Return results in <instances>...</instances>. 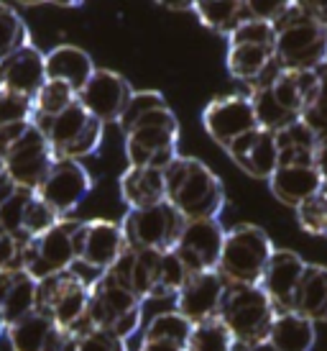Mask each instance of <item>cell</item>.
<instances>
[{
    "instance_id": "51",
    "label": "cell",
    "mask_w": 327,
    "mask_h": 351,
    "mask_svg": "<svg viewBox=\"0 0 327 351\" xmlns=\"http://www.w3.org/2000/svg\"><path fill=\"white\" fill-rule=\"evenodd\" d=\"M235 351H248V349H241V346H235Z\"/></svg>"
},
{
    "instance_id": "39",
    "label": "cell",
    "mask_w": 327,
    "mask_h": 351,
    "mask_svg": "<svg viewBox=\"0 0 327 351\" xmlns=\"http://www.w3.org/2000/svg\"><path fill=\"white\" fill-rule=\"evenodd\" d=\"M302 123L315 136H325L327 134V64L317 69V90L309 100L307 110L302 113Z\"/></svg>"
},
{
    "instance_id": "29",
    "label": "cell",
    "mask_w": 327,
    "mask_h": 351,
    "mask_svg": "<svg viewBox=\"0 0 327 351\" xmlns=\"http://www.w3.org/2000/svg\"><path fill=\"white\" fill-rule=\"evenodd\" d=\"M192 13L205 29L215 31L225 39L248 19L246 0H205V3L200 0L192 3Z\"/></svg>"
},
{
    "instance_id": "49",
    "label": "cell",
    "mask_w": 327,
    "mask_h": 351,
    "mask_svg": "<svg viewBox=\"0 0 327 351\" xmlns=\"http://www.w3.org/2000/svg\"><path fill=\"white\" fill-rule=\"evenodd\" d=\"M8 331V323H5V315H3V311H0V336Z\"/></svg>"
},
{
    "instance_id": "46",
    "label": "cell",
    "mask_w": 327,
    "mask_h": 351,
    "mask_svg": "<svg viewBox=\"0 0 327 351\" xmlns=\"http://www.w3.org/2000/svg\"><path fill=\"white\" fill-rule=\"evenodd\" d=\"M302 10L307 13L312 21H317L319 26L327 29V0H312V3H299Z\"/></svg>"
},
{
    "instance_id": "21",
    "label": "cell",
    "mask_w": 327,
    "mask_h": 351,
    "mask_svg": "<svg viewBox=\"0 0 327 351\" xmlns=\"http://www.w3.org/2000/svg\"><path fill=\"white\" fill-rule=\"evenodd\" d=\"M44 57L47 54H41V49H36L34 44H26L23 49L0 59V90H10L34 100L47 82Z\"/></svg>"
},
{
    "instance_id": "16",
    "label": "cell",
    "mask_w": 327,
    "mask_h": 351,
    "mask_svg": "<svg viewBox=\"0 0 327 351\" xmlns=\"http://www.w3.org/2000/svg\"><path fill=\"white\" fill-rule=\"evenodd\" d=\"M133 95L131 82L113 69H95L85 88L77 93V103L100 123H118L128 100Z\"/></svg>"
},
{
    "instance_id": "41",
    "label": "cell",
    "mask_w": 327,
    "mask_h": 351,
    "mask_svg": "<svg viewBox=\"0 0 327 351\" xmlns=\"http://www.w3.org/2000/svg\"><path fill=\"white\" fill-rule=\"evenodd\" d=\"M297 223L302 231L312 236H327V190L299 205Z\"/></svg>"
},
{
    "instance_id": "31",
    "label": "cell",
    "mask_w": 327,
    "mask_h": 351,
    "mask_svg": "<svg viewBox=\"0 0 327 351\" xmlns=\"http://www.w3.org/2000/svg\"><path fill=\"white\" fill-rule=\"evenodd\" d=\"M36 293H39V282L31 274L23 272V269H18L16 277H13L8 295H5V300L0 305L8 326L31 315V313H36Z\"/></svg>"
},
{
    "instance_id": "5",
    "label": "cell",
    "mask_w": 327,
    "mask_h": 351,
    "mask_svg": "<svg viewBox=\"0 0 327 351\" xmlns=\"http://www.w3.org/2000/svg\"><path fill=\"white\" fill-rule=\"evenodd\" d=\"M144 302L131 290L118 285L107 272H100L90 282V302H87V318L95 328L113 333L120 341H128L131 336L141 331V311Z\"/></svg>"
},
{
    "instance_id": "9",
    "label": "cell",
    "mask_w": 327,
    "mask_h": 351,
    "mask_svg": "<svg viewBox=\"0 0 327 351\" xmlns=\"http://www.w3.org/2000/svg\"><path fill=\"white\" fill-rule=\"evenodd\" d=\"M125 244L135 252H172L184 228V218L172 205L156 203L151 208L128 210L120 221Z\"/></svg>"
},
{
    "instance_id": "36",
    "label": "cell",
    "mask_w": 327,
    "mask_h": 351,
    "mask_svg": "<svg viewBox=\"0 0 327 351\" xmlns=\"http://www.w3.org/2000/svg\"><path fill=\"white\" fill-rule=\"evenodd\" d=\"M26 44H31V39L23 19L10 5L0 3V59L23 49Z\"/></svg>"
},
{
    "instance_id": "12",
    "label": "cell",
    "mask_w": 327,
    "mask_h": 351,
    "mask_svg": "<svg viewBox=\"0 0 327 351\" xmlns=\"http://www.w3.org/2000/svg\"><path fill=\"white\" fill-rule=\"evenodd\" d=\"M125 249H128V244H125L123 228L116 221L92 218V221H79L75 228L77 264H85L90 269L107 272Z\"/></svg>"
},
{
    "instance_id": "6",
    "label": "cell",
    "mask_w": 327,
    "mask_h": 351,
    "mask_svg": "<svg viewBox=\"0 0 327 351\" xmlns=\"http://www.w3.org/2000/svg\"><path fill=\"white\" fill-rule=\"evenodd\" d=\"M123 136L128 167H154L164 172L176 156L179 121L169 106L159 108L128 128Z\"/></svg>"
},
{
    "instance_id": "40",
    "label": "cell",
    "mask_w": 327,
    "mask_h": 351,
    "mask_svg": "<svg viewBox=\"0 0 327 351\" xmlns=\"http://www.w3.org/2000/svg\"><path fill=\"white\" fill-rule=\"evenodd\" d=\"M159 108H166V100H164L161 93H156V90H141V93H135L133 90V95L128 100L123 116L118 118V126H120V131L125 134V131L131 126H135L141 118L148 116L151 110H159Z\"/></svg>"
},
{
    "instance_id": "13",
    "label": "cell",
    "mask_w": 327,
    "mask_h": 351,
    "mask_svg": "<svg viewBox=\"0 0 327 351\" xmlns=\"http://www.w3.org/2000/svg\"><path fill=\"white\" fill-rule=\"evenodd\" d=\"M222 244H225V228L218 218L207 221H184V228L172 252L184 264L189 274L212 272L218 269Z\"/></svg>"
},
{
    "instance_id": "35",
    "label": "cell",
    "mask_w": 327,
    "mask_h": 351,
    "mask_svg": "<svg viewBox=\"0 0 327 351\" xmlns=\"http://www.w3.org/2000/svg\"><path fill=\"white\" fill-rule=\"evenodd\" d=\"M72 103H77V93L75 90L69 88V85H64V82H51V80H47L44 88L34 98V118H31V123H41V121L59 116Z\"/></svg>"
},
{
    "instance_id": "19",
    "label": "cell",
    "mask_w": 327,
    "mask_h": 351,
    "mask_svg": "<svg viewBox=\"0 0 327 351\" xmlns=\"http://www.w3.org/2000/svg\"><path fill=\"white\" fill-rule=\"evenodd\" d=\"M307 269V262L291 249H274L269 267L261 277V290L269 295L276 313L291 311V302L302 282V274Z\"/></svg>"
},
{
    "instance_id": "44",
    "label": "cell",
    "mask_w": 327,
    "mask_h": 351,
    "mask_svg": "<svg viewBox=\"0 0 327 351\" xmlns=\"http://www.w3.org/2000/svg\"><path fill=\"white\" fill-rule=\"evenodd\" d=\"M291 3L294 0H274V3H266V0H246V10H248V19H256V21H266V23H279L284 16L289 13L291 8Z\"/></svg>"
},
{
    "instance_id": "47",
    "label": "cell",
    "mask_w": 327,
    "mask_h": 351,
    "mask_svg": "<svg viewBox=\"0 0 327 351\" xmlns=\"http://www.w3.org/2000/svg\"><path fill=\"white\" fill-rule=\"evenodd\" d=\"M18 269H0V305L5 300V295H8L10 285H13V277H16Z\"/></svg>"
},
{
    "instance_id": "34",
    "label": "cell",
    "mask_w": 327,
    "mask_h": 351,
    "mask_svg": "<svg viewBox=\"0 0 327 351\" xmlns=\"http://www.w3.org/2000/svg\"><path fill=\"white\" fill-rule=\"evenodd\" d=\"M184 351H235V339L228 331V326L215 315V318L194 323Z\"/></svg>"
},
{
    "instance_id": "48",
    "label": "cell",
    "mask_w": 327,
    "mask_h": 351,
    "mask_svg": "<svg viewBox=\"0 0 327 351\" xmlns=\"http://www.w3.org/2000/svg\"><path fill=\"white\" fill-rule=\"evenodd\" d=\"M138 351H184V349H176V346H166V343H148V341H141Z\"/></svg>"
},
{
    "instance_id": "26",
    "label": "cell",
    "mask_w": 327,
    "mask_h": 351,
    "mask_svg": "<svg viewBox=\"0 0 327 351\" xmlns=\"http://www.w3.org/2000/svg\"><path fill=\"white\" fill-rule=\"evenodd\" d=\"M317 343V323L294 311H281L271 323L269 341L274 351H312Z\"/></svg>"
},
{
    "instance_id": "3",
    "label": "cell",
    "mask_w": 327,
    "mask_h": 351,
    "mask_svg": "<svg viewBox=\"0 0 327 351\" xmlns=\"http://www.w3.org/2000/svg\"><path fill=\"white\" fill-rule=\"evenodd\" d=\"M218 318L233 333L235 346L253 351L269 341L276 308L269 300V295L261 290V285H228Z\"/></svg>"
},
{
    "instance_id": "43",
    "label": "cell",
    "mask_w": 327,
    "mask_h": 351,
    "mask_svg": "<svg viewBox=\"0 0 327 351\" xmlns=\"http://www.w3.org/2000/svg\"><path fill=\"white\" fill-rule=\"evenodd\" d=\"M31 118H34V100L10 90H0V126L31 123Z\"/></svg>"
},
{
    "instance_id": "24",
    "label": "cell",
    "mask_w": 327,
    "mask_h": 351,
    "mask_svg": "<svg viewBox=\"0 0 327 351\" xmlns=\"http://www.w3.org/2000/svg\"><path fill=\"white\" fill-rule=\"evenodd\" d=\"M44 64H47V80H51V82H64L75 93H79V90L85 88V82L95 72L92 57L85 49L75 47V44L54 47L44 57Z\"/></svg>"
},
{
    "instance_id": "30",
    "label": "cell",
    "mask_w": 327,
    "mask_h": 351,
    "mask_svg": "<svg viewBox=\"0 0 327 351\" xmlns=\"http://www.w3.org/2000/svg\"><path fill=\"white\" fill-rule=\"evenodd\" d=\"M192 321H187L184 315L176 311L156 313L151 321L146 323L144 339L148 343H166V346H176V349H187L189 333H192Z\"/></svg>"
},
{
    "instance_id": "11",
    "label": "cell",
    "mask_w": 327,
    "mask_h": 351,
    "mask_svg": "<svg viewBox=\"0 0 327 351\" xmlns=\"http://www.w3.org/2000/svg\"><path fill=\"white\" fill-rule=\"evenodd\" d=\"M3 162H5V175L16 185L36 193L41 182L47 180L49 169L57 162V156L51 152V144L47 141V136L34 123H29L26 131L3 154Z\"/></svg>"
},
{
    "instance_id": "50",
    "label": "cell",
    "mask_w": 327,
    "mask_h": 351,
    "mask_svg": "<svg viewBox=\"0 0 327 351\" xmlns=\"http://www.w3.org/2000/svg\"><path fill=\"white\" fill-rule=\"evenodd\" d=\"M0 177H5V162H3V154H0Z\"/></svg>"
},
{
    "instance_id": "38",
    "label": "cell",
    "mask_w": 327,
    "mask_h": 351,
    "mask_svg": "<svg viewBox=\"0 0 327 351\" xmlns=\"http://www.w3.org/2000/svg\"><path fill=\"white\" fill-rule=\"evenodd\" d=\"M69 351H128V346L113 333L95 328L90 321H85L75 328V341Z\"/></svg>"
},
{
    "instance_id": "32",
    "label": "cell",
    "mask_w": 327,
    "mask_h": 351,
    "mask_svg": "<svg viewBox=\"0 0 327 351\" xmlns=\"http://www.w3.org/2000/svg\"><path fill=\"white\" fill-rule=\"evenodd\" d=\"M276 144H279V165H289V162H312L317 136H315L302 121H297V123H291V126L281 128L279 134H276Z\"/></svg>"
},
{
    "instance_id": "37",
    "label": "cell",
    "mask_w": 327,
    "mask_h": 351,
    "mask_svg": "<svg viewBox=\"0 0 327 351\" xmlns=\"http://www.w3.org/2000/svg\"><path fill=\"white\" fill-rule=\"evenodd\" d=\"M34 197V190H23V187H16V193L0 203V228L3 234L13 236L18 241H29L23 236V213H26V205Z\"/></svg>"
},
{
    "instance_id": "25",
    "label": "cell",
    "mask_w": 327,
    "mask_h": 351,
    "mask_svg": "<svg viewBox=\"0 0 327 351\" xmlns=\"http://www.w3.org/2000/svg\"><path fill=\"white\" fill-rule=\"evenodd\" d=\"M118 187H120V197L128 205V210L151 208L166 200L164 172L154 167H128L118 180Z\"/></svg>"
},
{
    "instance_id": "7",
    "label": "cell",
    "mask_w": 327,
    "mask_h": 351,
    "mask_svg": "<svg viewBox=\"0 0 327 351\" xmlns=\"http://www.w3.org/2000/svg\"><path fill=\"white\" fill-rule=\"evenodd\" d=\"M34 126L47 136L57 159H72V162H82L85 156L95 154L105 136V123L90 116L79 103H72L59 116Z\"/></svg>"
},
{
    "instance_id": "28",
    "label": "cell",
    "mask_w": 327,
    "mask_h": 351,
    "mask_svg": "<svg viewBox=\"0 0 327 351\" xmlns=\"http://www.w3.org/2000/svg\"><path fill=\"white\" fill-rule=\"evenodd\" d=\"M274 64V47L266 44H228L225 54V67L233 80L241 82H259L269 67Z\"/></svg>"
},
{
    "instance_id": "15",
    "label": "cell",
    "mask_w": 327,
    "mask_h": 351,
    "mask_svg": "<svg viewBox=\"0 0 327 351\" xmlns=\"http://www.w3.org/2000/svg\"><path fill=\"white\" fill-rule=\"evenodd\" d=\"M202 126L207 136L222 149H228L233 141L261 128L248 95H220L210 100L202 110Z\"/></svg>"
},
{
    "instance_id": "1",
    "label": "cell",
    "mask_w": 327,
    "mask_h": 351,
    "mask_svg": "<svg viewBox=\"0 0 327 351\" xmlns=\"http://www.w3.org/2000/svg\"><path fill=\"white\" fill-rule=\"evenodd\" d=\"M164 187H166V203L184 221L218 218L225 208V190L220 177L194 156H174L172 165L164 169Z\"/></svg>"
},
{
    "instance_id": "22",
    "label": "cell",
    "mask_w": 327,
    "mask_h": 351,
    "mask_svg": "<svg viewBox=\"0 0 327 351\" xmlns=\"http://www.w3.org/2000/svg\"><path fill=\"white\" fill-rule=\"evenodd\" d=\"M261 82L291 121H302V113L307 110L309 100L317 90V72H291L276 67L274 72H266Z\"/></svg>"
},
{
    "instance_id": "17",
    "label": "cell",
    "mask_w": 327,
    "mask_h": 351,
    "mask_svg": "<svg viewBox=\"0 0 327 351\" xmlns=\"http://www.w3.org/2000/svg\"><path fill=\"white\" fill-rule=\"evenodd\" d=\"M8 343L13 351H69L75 341V328H59L44 313H31L10 323Z\"/></svg>"
},
{
    "instance_id": "10",
    "label": "cell",
    "mask_w": 327,
    "mask_h": 351,
    "mask_svg": "<svg viewBox=\"0 0 327 351\" xmlns=\"http://www.w3.org/2000/svg\"><path fill=\"white\" fill-rule=\"evenodd\" d=\"M90 302V282H85L77 272H59L39 282L36 311L49 315L59 328H77L87 318Z\"/></svg>"
},
{
    "instance_id": "23",
    "label": "cell",
    "mask_w": 327,
    "mask_h": 351,
    "mask_svg": "<svg viewBox=\"0 0 327 351\" xmlns=\"http://www.w3.org/2000/svg\"><path fill=\"white\" fill-rule=\"evenodd\" d=\"M269 190L279 203L299 208L304 200L319 195L325 185L312 162H289L276 167V172L269 177Z\"/></svg>"
},
{
    "instance_id": "45",
    "label": "cell",
    "mask_w": 327,
    "mask_h": 351,
    "mask_svg": "<svg viewBox=\"0 0 327 351\" xmlns=\"http://www.w3.org/2000/svg\"><path fill=\"white\" fill-rule=\"evenodd\" d=\"M312 165L319 172V180L327 190V134L325 136H317V144H315V154H312Z\"/></svg>"
},
{
    "instance_id": "8",
    "label": "cell",
    "mask_w": 327,
    "mask_h": 351,
    "mask_svg": "<svg viewBox=\"0 0 327 351\" xmlns=\"http://www.w3.org/2000/svg\"><path fill=\"white\" fill-rule=\"evenodd\" d=\"M79 221L62 218L49 231L36 239H29L21 254V269L31 274L36 282L47 280L51 274L67 272L72 264H77L75 256V228Z\"/></svg>"
},
{
    "instance_id": "27",
    "label": "cell",
    "mask_w": 327,
    "mask_h": 351,
    "mask_svg": "<svg viewBox=\"0 0 327 351\" xmlns=\"http://www.w3.org/2000/svg\"><path fill=\"white\" fill-rule=\"evenodd\" d=\"M291 311L312 323H327V267L307 264L297 287Z\"/></svg>"
},
{
    "instance_id": "4",
    "label": "cell",
    "mask_w": 327,
    "mask_h": 351,
    "mask_svg": "<svg viewBox=\"0 0 327 351\" xmlns=\"http://www.w3.org/2000/svg\"><path fill=\"white\" fill-rule=\"evenodd\" d=\"M274 254L269 234L253 223H238L225 231L218 272L228 285H261Z\"/></svg>"
},
{
    "instance_id": "42",
    "label": "cell",
    "mask_w": 327,
    "mask_h": 351,
    "mask_svg": "<svg viewBox=\"0 0 327 351\" xmlns=\"http://www.w3.org/2000/svg\"><path fill=\"white\" fill-rule=\"evenodd\" d=\"M59 221H62V218L34 193V197H31L29 205H26V213H23V236H26V239H36V236L49 231V228L54 223H59Z\"/></svg>"
},
{
    "instance_id": "33",
    "label": "cell",
    "mask_w": 327,
    "mask_h": 351,
    "mask_svg": "<svg viewBox=\"0 0 327 351\" xmlns=\"http://www.w3.org/2000/svg\"><path fill=\"white\" fill-rule=\"evenodd\" d=\"M187 277H189V272L176 259V254L164 252L161 262L156 267V277L154 285H151V293H148V300H174L182 290V285L187 282Z\"/></svg>"
},
{
    "instance_id": "20",
    "label": "cell",
    "mask_w": 327,
    "mask_h": 351,
    "mask_svg": "<svg viewBox=\"0 0 327 351\" xmlns=\"http://www.w3.org/2000/svg\"><path fill=\"white\" fill-rule=\"evenodd\" d=\"M225 154L231 156L235 165L241 167L248 177L256 180H266L276 172L279 167V144H276V134H271L266 128H256L238 141H233L225 149Z\"/></svg>"
},
{
    "instance_id": "14",
    "label": "cell",
    "mask_w": 327,
    "mask_h": 351,
    "mask_svg": "<svg viewBox=\"0 0 327 351\" xmlns=\"http://www.w3.org/2000/svg\"><path fill=\"white\" fill-rule=\"evenodd\" d=\"M92 190V177L87 172L82 162H72V159H57L54 167L49 169L47 180L39 185L36 195L59 215L67 218L72 210H77L82 200L90 195Z\"/></svg>"
},
{
    "instance_id": "2",
    "label": "cell",
    "mask_w": 327,
    "mask_h": 351,
    "mask_svg": "<svg viewBox=\"0 0 327 351\" xmlns=\"http://www.w3.org/2000/svg\"><path fill=\"white\" fill-rule=\"evenodd\" d=\"M274 64L291 72H317L327 64V29L309 19L297 0L276 23Z\"/></svg>"
},
{
    "instance_id": "18",
    "label": "cell",
    "mask_w": 327,
    "mask_h": 351,
    "mask_svg": "<svg viewBox=\"0 0 327 351\" xmlns=\"http://www.w3.org/2000/svg\"><path fill=\"white\" fill-rule=\"evenodd\" d=\"M225 287H228V282L222 280L218 269L189 274L187 282L182 285L179 295L174 298V311L192 323L215 318L218 311H220Z\"/></svg>"
}]
</instances>
